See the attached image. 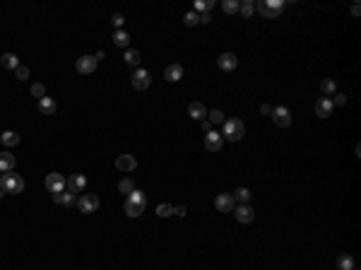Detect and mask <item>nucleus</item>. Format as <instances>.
<instances>
[{"mask_svg":"<svg viewBox=\"0 0 361 270\" xmlns=\"http://www.w3.org/2000/svg\"><path fill=\"white\" fill-rule=\"evenodd\" d=\"M203 131H205V133H210V131H212V123H210V121H207V118H205V121H203Z\"/></svg>","mask_w":361,"mask_h":270,"instance_id":"nucleus-44","label":"nucleus"},{"mask_svg":"<svg viewBox=\"0 0 361 270\" xmlns=\"http://www.w3.org/2000/svg\"><path fill=\"white\" fill-rule=\"evenodd\" d=\"M15 75H17V80H27V77H29V68H27V66H19L17 70H15Z\"/></svg>","mask_w":361,"mask_h":270,"instance_id":"nucleus-38","label":"nucleus"},{"mask_svg":"<svg viewBox=\"0 0 361 270\" xmlns=\"http://www.w3.org/2000/svg\"><path fill=\"white\" fill-rule=\"evenodd\" d=\"M260 111H263L265 116H270V114H272V106H270V104H263V106H260Z\"/></svg>","mask_w":361,"mask_h":270,"instance_id":"nucleus-43","label":"nucleus"},{"mask_svg":"<svg viewBox=\"0 0 361 270\" xmlns=\"http://www.w3.org/2000/svg\"><path fill=\"white\" fill-rule=\"evenodd\" d=\"M140 61H142V58H140V51H135V49H128V51H126V63H128L130 68L138 70Z\"/></svg>","mask_w":361,"mask_h":270,"instance_id":"nucleus-24","label":"nucleus"},{"mask_svg":"<svg viewBox=\"0 0 361 270\" xmlns=\"http://www.w3.org/2000/svg\"><path fill=\"white\" fill-rule=\"evenodd\" d=\"M157 215H159V217H171V215H173V205H169V202H161V205L157 207Z\"/></svg>","mask_w":361,"mask_h":270,"instance_id":"nucleus-35","label":"nucleus"},{"mask_svg":"<svg viewBox=\"0 0 361 270\" xmlns=\"http://www.w3.org/2000/svg\"><path fill=\"white\" fill-rule=\"evenodd\" d=\"M183 77V66L181 63H171V66L164 70V80L166 82H178Z\"/></svg>","mask_w":361,"mask_h":270,"instance_id":"nucleus-16","label":"nucleus"},{"mask_svg":"<svg viewBox=\"0 0 361 270\" xmlns=\"http://www.w3.org/2000/svg\"><path fill=\"white\" fill-rule=\"evenodd\" d=\"M77 210L84 212V215L96 212V210H99V198H96L94 193H84V196H79V198H77Z\"/></svg>","mask_w":361,"mask_h":270,"instance_id":"nucleus-4","label":"nucleus"},{"mask_svg":"<svg viewBox=\"0 0 361 270\" xmlns=\"http://www.w3.org/2000/svg\"><path fill=\"white\" fill-rule=\"evenodd\" d=\"M221 7H224V12H226V15H234V12H238V10H241V2H238V0H224V2H221Z\"/></svg>","mask_w":361,"mask_h":270,"instance_id":"nucleus-29","label":"nucleus"},{"mask_svg":"<svg viewBox=\"0 0 361 270\" xmlns=\"http://www.w3.org/2000/svg\"><path fill=\"white\" fill-rule=\"evenodd\" d=\"M217 66L221 68V70H226V72H229V70H234V68L238 66V58H236L234 53H221V56L217 58Z\"/></svg>","mask_w":361,"mask_h":270,"instance_id":"nucleus-18","label":"nucleus"},{"mask_svg":"<svg viewBox=\"0 0 361 270\" xmlns=\"http://www.w3.org/2000/svg\"><path fill=\"white\" fill-rule=\"evenodd\" d=\"M332 106H345L347 104V94H335V99H330Z\"/></svg>","mask_w":361,"mask_h":270,"instance_id":"nucleus-39","label":"nucleus"},{"mask_svg":"<svg viewBox=\"0 0 361 270\" xmlns=\"http://www.w3.org/2000/svg\"><path fill=\"white\" fill-rule=\"evenodd\" d=\"M215 207L219 212H234V207H236V201H234V196L231 193H219L215 201Z\"/></svg>","mask_w":361,"mask_h":270,"instance_id":"nucleus-11","label":"nucleus"},{"mask_svg":"<svg viewBox=\"0 0 361 270\" xmlns=\"http://www.w3.org/2000/svg\"><path fill=\"white\" fill-rule=\"evenodd\" d=\"M320 89H323V94L330 99L332 94H335V89H337V84H335V80H330V77H325L323 82H320Z\"/></svg>","mask_w":361,"mask_h":270,"instance_id":"nucleus-25","label":"nucleus"},{"mask_svg":"<svg viewBox=\"0 0 361 270\" xmlns=\"http://www.w3.org/2000/svg\"><path fill=\"white\" fill-rule=\"evenodd\" d=\"M118 191H121V193H128V196H130V193L135 191V184H133L130 179H123V181L118 184Z\"/></svg>","mask_w":361,"mask_h":270,"instance_id":"nucleus-34","label":"nucleus"},{"mask_svg":"<svg viewBox=\"0 0 361 270\" xmlns=\"http://www.w3.org/2000/svg\"><path fill=\"white\" fill-rule=\"evenodd\" d=\"M46 188H48L51 193H61V191H65V176L58 174V171L48 174V176H46Z\"/></svg>","mask_w":361,"mask_h":270,"instance_id":"nucleus-7","label":"nucleus"},{"mask_svg":"<svg viewBox=\"0 0 361 270\" xmlns=\"http://www.w3.org/2000/svg\"><path fill=\"white\" fill-rule=\"evenodd\" d=\"M56 109H58V106H56V101H53L51 97H44V99H39V111H41V114H46V116H53V114H56Z\"/></svg>","mask_w":361,"mask_h":270,"instance_id":"nucleus-19","label":"nucleus"},{"mask_svg":"<svg viewBox=\"0 0 361 270\" xmlns=\"http://www.w3.org/2000/svg\"><path fill=\"white\" fill-rule=\"evenodd\" d=\"M221 145H224V137H221V133L210 131V133L205 135V147H207L210 152H219V150H221Z\"/></svg>","mask_w":361,"mask_h":270,"instance_id":"nucleus-13","label":"nucleus"},{"mask_svg":"<svg viewBox=\"0 0 361 270\" xmlns=\"http://www.w3.org/2000/svg\"><path fill=\"white\" fill-rule=\"evenodd\" d=\"M0 188H2L5 193H22V191H24V179H22L19 174L7 171V174L0 176Z\"/></svg>","mask_w":361,"mask_h":270,"instance_id":"nucleus-1","label":"nucleus"},{"mask_svg":"<svg viewBox=\"0 0 361 270\" xmlns=\"http://www.w3.org/2000/svg\"><path fill=\"white\" fill-rule=\"evenodd\" d=\"M359 12H361L359 2H354V5H352V15H354V17H359Z\"/></svg>","mask_w":361,"mask_h":270,"instance_id":"nucleus-45","label":"nucleus"},{"mask_svg":"<svg viewBox=\"0 0 361 270\" xmlns=\"http://www.w3.org/2000/svg\"><path fill=\"white\" fill-rule=\"evenodd\" d=\"M212 7H215V0H198L195 2V10L198 12H210Z\"/></svg>","mask_w":361,"mask_h":270,"instance_id":"nucleus-33","label":"nucleus"},{"mask_svg":"<svg viewBox=\"0 0 361 270\" xmlns=\"http://www.w3.org/2000/svg\"><path fill=\"white\" fill-rule=\"evenodd\" d=\"M31 94H34L36 99H44V97H46V87H44V84H31Z\"/></svg>","mask_w":361,"mask_h":270,"instance_id":"nucleus-37","label":"nucleus"},{"mask_svg":"<svg viewBox=\"0 0 361 270\" xmlns=\"http://www.w3.org/2000/svg\"><path fill=\"white\" fill-rule=\"evenodd\" d=\"M231 196H234V201H241V202L251 201V191H248V188H243V186H241V188H236Z\"/></svg>","mask_w":361,"mask_h":270,"instance_id":"nucleus-31","label":"nucleus"},{"mask_svg":"<svg viewBox=\"0 0 361 270\" xmlns=\"http://www.w3.org/2000/svg\"><path fill=\"white\" fill-rule=\"evenodd\" d=\"M270 116H272L275 126H280V128H287L289 123H291V114H289L287 106H275Z\"/></svg>","mask_w":361,"mask_h":270,"instance_id":"nucleus-9","label":"nucleus"},{"mask_svg":"<svg viewBox=\"0 0 361 270\" xmlns=\"http://www.w3.org/2000/svg\"><path fill=\"white\" fill-rule=\"evenodd\" d=\"M234 215H236V219H238V222H243V224L253 222V217H255V212L251 210V205H248V202H241L238 207H234Z\"/></svg>","mask_w":361,"mask_h":270,"instance_id":"nucleus-12","label":"nucleus"},{"mask_svg":"<svg viewBox=\"0 0 361 270\" xmlns=\"http://www.w3.org/2000/svg\"><path fill=\"white\" fill-rule=\"evenodd\" d=\"M111 22H113V27H116V29H121V27H123V22H126V17H123V15H118V12H116V15H113V17H111Z\"/></svg>","mask_w":361,"mask_h":270,"instance_id":"nucleus-40","label":"nucleus"},{"mask_svg":"<svg viewBox=\"0 0 361 270\" xmlns=\"http://www.w3.org/2000/svg\"><path fill=\"white\" fill-rule=\"evenodd\" d=\"M313 109H315V116H318V118H328V116L332 114V109H335V106H332V101H330L328 97H323V99H318V101H315V106H313Z\"/></svg>","mask_w":361,"mask_h":270,"instance_id":"nucleus-14","label":"nucleus"},{"mask_svg":"<svg viewBox=\"0 0 361 270\" xmlns=\"http://www.w3.org/2000/svg\"><path fill=\"white\" fill-rule=\"evenodd\" d=\"M12 169H15V154L2 152V154H0V171L7 174V171H12Z\"/></svg>","mask_w":361,"mask_h":270,"instance_id":"nucleus-20","label":"nucleus"},{"mask_svg":"<svg viewBox=\"0 0 361 270\" xmlns=\"http://www.w3.org/2000/svg\"><path fill=\"white\" fill-rule=\"evenodd\" d=\"M0 140H2L5 147H15V145H19V133H15V131H5V133L0 135Z\"/></svg>","mask_w":361,"mask_h":270,"instance_id":"nucleus-23","label":"nucleus"},{"mask_svg":"<svg viewBox=\"0 0 361 270\" xmlns=\"http://www.w3.org/2000/svg\"><path fill=\"white\" fill-rule=\"evenodd\" d=\"M207 121L215 126V123H224L226 118H224V111H219V109H212V111H207Z\"/></svg>","mask_w":361,"mask_h":270,"instance_id":"nucleus-30","label":"nucleus"},{"mask_svg":"<svg viewBox=\"0 0 361 270\" xmlns=\"http://www.w3.org/2000/svg\"><path fill=\"white\" fill-rule=\"evenodd\" d=\"M96 58L94 56H82V58H77V63H75V68H77V72H82V75H92L94 70H96Z\"/></svg>","mask_w":361,"mask_h":270,"instance_id":"nucleus-10","label":"nucleus"},{"mask_svg":"<svg viewBox=\"0 0 361 270\" xmlns=\"http://www.w3.org/2000/svg\"><path fill=\"white\" fill-rule=\"evenodd\" d=\"M173 215H178V217H186V207H183V205H176V207H173Z\"/></svg>","mask_w":361,"mask_h":270,"instance_id":"nucleus-42","label":"nucleus"},{"mask_svg":"<svg viewBox=\"0 0 361 270\" xmlns=\"http://www.w3.org/2000/svg\"><path fill=\"white\" fill-rule=\"evenodd\" d=\"M337 270H354V261H352V256L342 253V256L337 258Z\"/></svg>","mask_w":361,"mask_h":270,"instance_id":"nucleus-27","label":"nucleus"},{"mask_svg":"<svg viewBox=\"0 0 361 270\" xmlns=\"http://www.w3.org/2000/svg\"><path fill=\"white\" fill-rule=\"evenodd\" d=\"M149 84H152V77H149V72H147L144 68H138V70L133 72V87H135L138 92H144Z\"/></svg>","mask_w":361,"mask_h":270,"instance_id":"nucleus-8","label":"nucleus"},{"mask_svg":"<svg viewBox=\"0 0 361 270\" xmlns=\"http://www.w3.org/2000/svg\"><path fill=\"white\" fill-rule=\"evenodd\" d=\"M113 44H116L118 49H126V46L130 44V34L123 32V29H116V34H113Z\"/></svg>","mask_w":361,"mask_h":270,"instance_id":"nucleus-22","label":"nucleus"},{"mask_svg":"<svg viewBox=\"0 0 361 270\" xmlns=\"http://www.w3.org/2000/svg\"><path fill=\"white\" fill-rule=\"evenodd\" d=\"M282 7H284L282 0H260V2L255 5V10H258L265 19H275V17H280Z\"/></svg>","mask_w":361,"mask_h":270,"instance_id":"nucleus-3","label":"nucleus"},{"mask_svg":"<svg viewBox=\"0 0 361 270\" xmlns=\"http://www.w3.org/2000/svg\"><path fill=\"white\" fill-rule=\"evenodd\" d=\"M123 207H126V215H128V217H140L144 212V207H140V205H135V202H130V201H126Z\"/></svg>","mask_w":361,"mask_h":270,"instance_id":"nucleus-26","label":"nucleus"},{"mask_svg":"<svg viewBox=\"0 0 361 270\" xmlns=\"http://www.w3.org/2000/svg\"><path fill=\"white\" fill-rule=\"evenodd\" d=\"M198 19H200L203 24H210V22H212V15H210V12H200V15H198Z\"/></svg>","mask_w":361,"mask_h":270,"instance_id":"nucleus-41","label":"nucleus"},{"mask_svg":"<svg viewBox=\"0 0 361 270\" xmlns=\"http://www.w3.org/2000/svg\"><path fill=\"white\" fill-rule=\"evenodd\" d=\"M0 66L7 68V70H17V68H19V58H17L15 53H2V56H0Z\"/></svg>","mask_w":361,"mask_h":270,"instance_id":"nucleus-21","label":"nucleus"},{"mask_svg":"<svg viewBox=\"0 0 361 270\" xmlns=\"http://www.w3.org/2000/svg\"><path fill=\"white\" fill-rule=\"evenodd\" d=\"M354 270H357V268H354Z\"/></svg>","mask_w":361,"mask_h":270,"instance_id":"nucleus-46","label":"nucleus"},{"mask_svg":"<svg viewBox=\"0 0 361 270\" xmlns=\"http://www.w3.org/2000/svg\"><path fill=\"white\" fill-rule=\"evenodd\" d=\"M183 22L188 24V27H195V24H200V19H198V12H186V17H183Z\"/></svg>","mask_w":361,"mask_h":270,"instance_id":"nucleus-36","label":"nucleus"},{"mask_svg":"<svg viewBox=\"0 0 361 270\" xmlns=\"http://www.w3.org/2000/svg\"><path fill=\"white\" fill-rule=\"evenodd\" d=\"M84 186H87V176H84V174H72L70 179H65V191L72 193V196L82 193Z\"/></svg>","mask_w":361,"mask_h":270,"instance_id":"nucleus-5","label":"nucleus"},{"mask_svg":"<svg viewBox=\"0 0 361 270\" xmlns=\"http://www.w3.org/2000/svg\"><path fill=\"white\" fill-rule=\"evenodd\" d=\"M51 198H53V202H56V205H63V207H75V205H77V196H72V193H68V191L53 193Z\"/></svg>","mask_w":361,"mask_h":270,"instance_id":"nucleus-15","label":"nucleus"},{"mask_svg":"<svg viewBox=\"0 0 361 270\" xmlns=\"http://www.w3.org/2000/svg\"><path fill=\"white\" fill-rule=\"evenodd\" d=\"M188 116H190V118H195V121H205V118H207V109H205V104L193 101V104L188 106Z\"/></svg>","mask_w":361,"mask_h":270,"instance_id":"nucleus-17","label":"nucleus"},{"mask_svg":"<svg viewBox=\"0 0 361 270\" xmlns=\"http://www.w3.org/2000/svg\"><path fill=\"white\" fill-rule=\"evenodd\" d=\"M135 167H138V159H135L133 154H118V157H116V169H118V171L130 174V171H135Z\"/></svg>","mask_w":361,"mask_h":270,"instance_id":"nucleus-6","label":"nucleus"},{"mask_svg":"<svg viewBox=\"0 0 361 270\" xmlns=\"http://www.w3.org/2000/svg\"><path fill=\"white\" fill-rule=\"evenodd\" d=\"M243 135H246V126H243L241 118H229V121H224V133H221V137H226V140H231V142H238Z\"/></svg>","mask_w":361,"mask_h":270,"instance_id":"nucleus-2","label":"nucleus"},{"mask_svg":"<svg viewBox=\"0 0 361 270\" xmlns=\"http://www.w3.org/2000/svg\"><path fill=\"white\" fill-rule=\"evenodd\" d=\"M128 201L135 202V205H140V207H144V205H147V196H144L142 191H138V188H135V191L128 196Z\"/></svg>","mask_w":361,"mask_h":270,"instance_id":"nucleus-28","label":"nucleus"},{"mask_svg":"<svg viewBox=\"0 0 361 270\" xmlns=\"http://www.w3.org/2000/svg\"><path fill=\"white\" fill-rule=\"evenodd\" d=\"M238 12H241L243 17H253V12H255V2H251V0H243Z\"/></svg>","mask_w":361,"mask_h":270,"instance_id":"nucleus-32","label":"nucleus"}]
</instances>
